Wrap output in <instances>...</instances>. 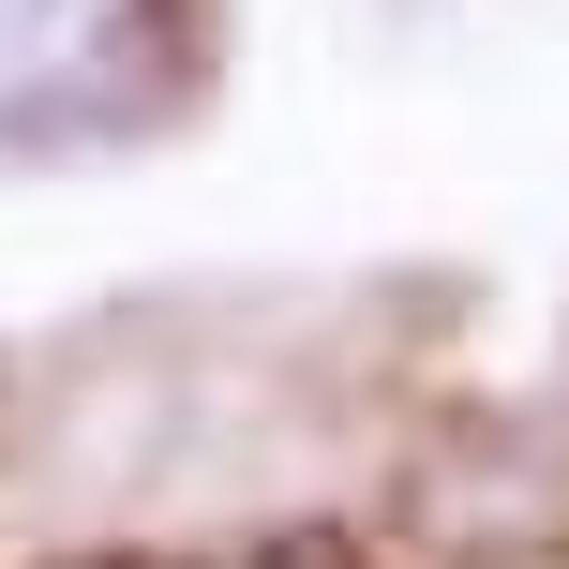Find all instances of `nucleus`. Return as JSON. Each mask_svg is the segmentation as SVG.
Returning <instances> with one entry per match:
<instances>
[{
  "mask_svg": "<svg viewBox=\"0 0 569 569\" xmlns=\"http://www.w3.org/2000/svg\"><path fill=\"white\" fill-rule=\"evenodd\" d=\"M166 0H0V150H60L166 106Z\"/></svg>",
  "mask_w": 569,
  "mask_h": 569,
  "instance_id": "nucleus-1",
  "label": "nucleus"
},
{
  "mask_svg": "<svg viewBox=\"0 0 569 569\" xmlns=\"http://www.w3.org/2000/svg\"><path fill=\"white\" fill-rule=\"evenodd\" d=\"M90 569H345L315 540H226V555H90Z\"/></svg>",
  "mask_w": 569,
  "mask_h": 569,
  "instance_id": "nucleus-2",
  "label": "nucleus"
}]
</instances>
